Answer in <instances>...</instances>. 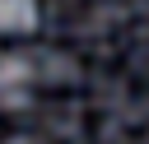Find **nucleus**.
Returning <instances> with one entry per match:
<instances>
[{"mask_svg": "<svg viewBox=\"0 0 149 144\" xmlns=\"http://www.w3.org/2000/svg\"><path fill=\"white\" fill-rule=\"evenodd\" d=\"M33 19V0H0V28H23Z\"/></svg>", "mask_w": 149, "mask_h": 144, "instance_id": "nucleus-1", "label": "nucleus"}, {"mask_svg": "<svg viewBox=\"0 0 149 144\" xmlns=\"http://www.w3.org/2000/svg\"><path fill=\"white\" fill-rule=\"evenodd\" d=\"M14 144H33V139H14Z\"/></svg>", "mask_w": 149, "mask_h": 144, "instance_id": "nucleus-2", "label": "nucleus"}]
</instances>
